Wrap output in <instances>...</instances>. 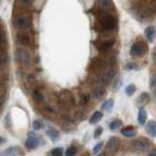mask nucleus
<instances>
[{"label":"nucleus","mask_w":156,"mask_h":156,"mask_svg":"<svg viewBox=\"0 0 156 156\" xmlns=\"http://www.w3.org/2000/svg\"><path fill=\"white\" fill-rule=\"evenodd\" d=\"M12 22H13L15 28L18 29L20 31H27V30H29V29L31 28V24H33L30 15H28V13H25V12H20V13H17V15L13 17Z\"/></svg>","instance_id":"f257e3e1"},{"label":"nucleus","mask_w":156,"mask_h":156,"mask_svg":"<svg viewBox=\"0 0 156 156\" xmlns=\"http://www.w3.org/2000/svg\"><path fill=\"white\" fill-rule=\"evenodd\" d=\"M58 103L64 111H70L75 106V98L71 91L62 90L58 95Z\"/></svg>","instance_id":"f03ea898"},{"label":"nucleus","mask_w":156,"mask_h":156,"mask_svg":"<svg viewBox=\"0 0 156 156\" xmlns=\"http://www.w3.org/2000/svg\"><path fill=\"white\" fill-rule=\"evenodd\" d=\"M15 58H16V61L22 65L23 67H28L31 65V54L30 52L25 48V47H18L16 49V54H15Z\"/></svg>","instance_id":"7ed1b4c3"},{"label":"nucleus","mask_w":156,"mask_h":156,"mask_svg":"<svg viewBox=\"0 0 156 156\" xmlns=\"http://www.w3.org/2000/svg\"><path fill=\"white\" fill-rule=\"evenodd\" d=\"M100 25H101V28H102L103 30H107V31L113 30V29H115V27H117V20H115L112 15L105 13V15H102L101 18H100Z\"/></svg>","instance_id":"20e7f679"},{"label":"nucleus","mask_w":156,"mask_h":156,"mask_svg":"<svg viewBox=\"0 0 156 156\" xmlns=\"http://www.w3.org/2000/svg\"><path fill=\"white\" fill-rule=\"evenodd\" d=\"M43 139H41V137H39L35 132H29V136L25 140V148L28 150H34L36 148H39L41 144H43L42 142Z\"/></svg>","instance_id":"39448f33"},{"label":"nucleus","mask_w":156,"mask_h":156,"mask_svg":"<svg viewBox=\"0 0 156 156\" xmlns=\"http://www.w3.org/2000/svg\"><path fill=\"white\" fill-rule=\"evenodd\" d=\"M108 65H109V60L102 59V58H96L93 60V62H91V65H90V70H91L93 72L100 75L103 70H106V69L108 67Z\"/></svg>","instance_id":"423d86ee"},{"label":"nucleus","mask_w":156,"mask_h":156,"mask_svg":"<svg viewBox=\"0 0 156 156\" xmlns=\"http://www.w3.org/2000/svg\"><path fill=\"white\" fill-rule=\"evenodd\" d=\"M148 52V46L143 41H137L131 47V55L133 57H142Z\"/></svg>","instance_id":"0eeeda50"},{"label":"nucleus","mask_w":156,"mask_h":156,"mask_svg":"<svg viewBox=\"0 0 156 156\" xmlns=\"http://www.w3.org/2000/svg\"><path fill=\"white\" fill-rule=\"evenodd\" d=\"M16 42L20 44V47H29L33 42L31 35L28 31H18L16 35Z\"/></svg>","instance_id":"6e6552de"},{"label":"nucleus","mask_w":156,"mask_h":156,"mask_svg":"<svg viewBox=\"0 0 156 156\" xmlns=\"http://www.w3.org/2000/svg\"><path fill=\"white\" fill-rule=\"evenodd\" d=\"M120 144H121V142L118 137H111L109 140L107 142V145H106L107 151L111 153V154H115L120 149Z\"/></svg>","instance_id":"1a4fd4ad"},{"label":"nucleus","mask_w":156,"mask_h":156,"mask_svg":"<svg viewBox=\"0 0 156 156\" xmlns=\"http://www.w3.org/2000/svg\"><path fill=\"white\" fill-rule=\"evenodd\" d=\"M117 76V71H115V69H108V70H106V72L105 73H102L101 75V85H107V84H109L114 77Z\"/></svg>","instance_id":"9d476101"},{"label":"nucleus","mask_w":156,"mask_h":156,"mask_svg":"<svg viewBox=\"0 0 156 156\" xmlns=\"http://www.w3.org/2000/svg\"><path fill=\"white\" fill-rule=\"evenodd\" d=\"M150 147H151L150 142L147 138H144V137L138 138L135 142V148H136L137 150H139V151H148L150 149Z\"/></svg>","instance_id":"9b49d317"},{"label":"nucleus","mask_w":156,"mask_h":156,"mask_svg":"<svg viewBox=\"0 0 156 156\" xmlns=\"http://www.w3.org/2000/svg\"><path fill=\"white\" fill-rule=\"evenodd\" d=\"M10 64V55L6 49L0 51V72H4L7 70Z\"/></svg>","instance_id":"f8f14e48"},{"label":"nucleus","mask_w":156,"mask_h":156,"mask_svg":"<svg viewBox=\"0 0 156 156\" xmlns=\"http://www.w3.org/2000/svg\"><path fill=\"white\" fill-rule=\"evenodd\" d=\"M113 44H114V39H108L98 42L96 44V47H98V49L100 52H107L113 47Z\"/></svg>","instance_id":"ddd939ff"},{"label":"nucleus","mask_w":156,"mask_h":156,"mask_svg":"<svg viewBox=\"0 0 156 156\" xmlns=\"http://www.w3.org/2000/svg\"><path fill=\"white\" fill-rule=\"evenodd\" d=\"M93 98L95 100H101L106 95V88L103 85H96L94 89H93V93H91Z\"/></svg>","instance_id":"4468645a"},{"label":"nucleus","mask_w":156,"mask_h":156,"mask_svg":"<svg viewBox=\"0 0 156 156\" xmlns=\"http://www.w3.org/2000/svg\"><path fill=\"white\" fill-rule=\"evenodd\" d=\"M31 96H33L34 102H36V103H42L44 101V94H43V91L40 88H36V89L33 90Z\"/></svg>","instance_id":"2eb2a0df"},{"label":"nucleus","mask_w":156,"mask_h":156,"mask_svg":"<svg viewBox=\"0 0 156 156\" xmlns=\"http://www.w3.org/2000/svg\"><path fill=\"white\" fill-rule=\"evenodd\" d=\"M16 155H23V151L20 147H10L7 148L4 153L2 156H16Z\"/></svg>","instance_id":"dca6fc26"},{"label":"nucleus","mask_w":156,"mask_h":156,"mask_svg":"<svg viewBox=\"0 0 156 156\" xmlns=\"http://www.w3.org/2000/svg\"><path fill=\"white\" fill-rule=\"evenodd\" d=\"M98 7H100V10H102V11H108V10L113 9L112 0H98Z\"/></svg>","instance_id":"f3484780"},{"label":"nucleus","mask_w":156,"mask_h":156,"mask_svg":"<svg viewBox=\"0 0 156 156\" xmlns=\"http://www.w3.org/2000/svg\"><path fill=\"white\" fill-rule=\"evenodd\" d=\"M121 135L124 137H127V138H132L136 136V129L133 126H126L121 130Z\"/></svg>","instance_id":"a211bd4d"},{"label":"nucleus","mask_w":156,"mask_h":156,"mask_svg":"<svg viewBox=\"0 0 156 156\" xmlns=\"http://www.w3.org/2000/svg\"><path fill=\"white\" fill-rule=\"evenodd\" d=\"M16 4H17V7H20L22 10H28L33 6L34 0H16Z\"/></svg>","instance_id":"6ab92c4d"},{"label":"nucleus","mask_w":156,"mask_h":156,"mask_svg":"<svg viewBox=\"0 0 156 156\" xmlns=\"http://www.w3.org/2000/svg\"><path fill=\"white\" fill-rule=\"evenodd\" d=\"M144 34H145L147 40H148L149 42H151V41H154V39H155V36H156V29L154 27H148V28L145 29Z\"/></svg>","instance_id":"aec40b11"},{"label":"nucleus","mask_w":156,"mask_h":156,"mask_svg":"<svg viewBox=\"0 0 156 156\" xmlns=\"http://www.w3.org/2000/svg\"><path fill=\"white\" fill-rule=\"evenodd\" d=\"M46 133H47V136L49 137L53 142H55V140H58L59 137H60V133H59L58 130H55V129H53V127H49L47 131H46Z\"/></svg>","instance_id":"412c9836"},{"label":"nucleus","mask_w":156,"mask_h":156,"mask_svg":"<svg viewBox=\"0 0 156 156\" xmlns=\"http://www.w3.org/2000/svg\"><path fill=\"white\" fill-rule=\"evenodd\" d=\"M147 132H148L149 136L156 137V121L155 120L149 121V124L147 125Z\"/></svg>","instance_id":"4be33fe9"},{"label":"nucleus","mask_w":156,"mask_h":156,"mask_svg":"<svg viewBox=\"0 0 156 156\" xmlns=\"http://www.w3.org/2000/svg\"><path fill=\"white\" fill-rule=\"evenodd\" d=\"M149 100H150V96H149L148 93H142V94L139 95V98H137V105H138V106H143V105L148 103Z\"/></svg>","instance_id":"5701e85b"},{"label":"nucleus","mask_w":156,"mask_h":156,"mask_svg":"<svg viewBox=\"0 0 156 156\" xmlns=\"http://www.w3.org/2000/svg\"><path fill=\"white\" fill-rule=\"evenodd\" d=\"M102 117H103L102 112H100V111H96V112H94V114L90 117V119H89V122H90L91 125H94V124H98V121L102 119Z\"/></svg>","instance_id":"b1692460"},{"label":"nucleus","mask_w":156,"mask_h":156,"mask_svg":"<svg viewBox=\"0 0 156 156\" xmlns=\"http://www.w3.org/2000/svg\"><path fill=\"white\" fill-rule=\"evenodd\" d=\"M147 112H145V109H143V108H140L139 109V112H138V122L140 124V125H145V122H147Z\"/></svg>","instance_id":"393cba45"},{"label":"nucleus","mask_w":156,"mask_h":156,"mask_svg":"<svg viewBox=\"0 0 156 156\" xmlns=\"http://www.w3.org/2000/svg\"><path fill=\"white\" fill-rule=\"evenodd\" d=\"M121 125H122V121L119 120V119H115V120H112V121L109 122V129H111L112 131H115V130L121 127Z\"/></svg>","instance_id":"a878e982"},{"label":"nucleus","mask_w":156,"mask_h":156,"mask_svg":"<svg viewBox=\"0 0 156 156\" xmlns=\"http://www.w3.org/2000/svg\"><path fill=\"white\" fill-rule=\"evenodd\" d=\"M90 102V96L88 95V94H80V96H79V103L82 105V106H85V105H88Z\"/></svg>","instance_id":"bb28decb"},{"label":"nucleus","mask_w":156,"mask_h":156,"mask_svg":"<svg viewBox=\"0 0 156 156\" xmlns=\"http://www.w3.org/2000/svg\"><path fill=\"white\" fill-rule=\"evenodd\" d=\"M113 105H114V101L112 100V98H109V100H107V101H105L103 103H102V109L103 111H109L112 107H113Z\"/></svg>","instance_id":"cd10ccee"},{"label":"nucleus","mask_w":156,"mask_h":156,"mask_svg":"<svg viewBox=\"0 0 156 156\" xmlns=\"http://www.w3.org/2000/svg\"><path fill=\"white\" fill-rule=\"evenodd\" d=\"M76 154H77V148L75 145H71L65 150V156H75Z\"/></svg>","instance_id":"c85d7f7f"},{"label":"nucleus","mask_w":156,"mask_h":156,"mask_svg":"<svg viewBox=\"0 0 156 156\" xmlns=\"http://www.w3.org/2000/svg\"><path fill=\"white\" fill-rule=\"evenodd\" d=\"M43 122H42V120H35L34 122H33V129L35 130V131H40V130H42L43 129Z\"/></svg>","instance_id":"c756f323"},{"label":"nucleus","mask_w":156,"mask_h":156,"mask_svg":"<svg viewBox=\"0 0 156 156\" xmlns=\"http://www.w3.org/2000/svg\"><path fill=\"white\" fill-rule=\"evenodd\" d=\"M75 119L78 120V121L84 120V119H85V112H84L83 109H78L77 112H76V114H75Z\"/></svg>","instance_id":"7c9ffc66"},{"label":"nucleus","mask_w":156,"mask_h":156,"mask_svg":"<svg viewBox=\"0 0 156 156\" xmlns=\"http://www.w3.org/2000/svg\"><path fill=\"white\" fill-rule=\"evenodd\" d=\"M62 155H64V149L62 148H54L49 153V156H62Z\"/></svg>","instance_id":"2f4dec72"},{"label":"nucleus","mask_w":156,"mask_h":156,"mask_svg":"<svg viewBox=\"0 0 156 156\" xmlns=\"http://www.w3.org/2000/svg\"><path fill=\"white\" fill-rule=\"evenodd\" d=\"M135 91H136V85H133V84L127 85V87H126V89H125V93H126V95H129V96L133 95V94H135Z\"/></svg>","instance_id":"473e14b6"},{"label":"nucleus","mask_w":156,"mask_h":156,"mask_svg":"<svg viewBox=\"0 0 156 156\" xmlns=\"http://www.w3.org/2000/svg\"><path fill=\"white\" fill-rule=\"evenodd\" d=\"M103 149V142H100V143H98L95 147H94V149H93V153L95 154V155H98V153L101 151Z\"/></svg>","instance_id":"72a5a7b5"},{"label":"nucleus","mask_w":156,"mask_h":156,"mask_svg":"<svg viewBox=\"0 0 156 156\" xmlns=\"http://www.w3.org/2000/svg\"><path fill=\"white\" fill-rule=\"evenodd\" d=\"M149 87H150V89H153V90H155V89H156V73H155V75H153V76L150 77Z\"/></svg>","instance_id":"f704fd0d"},{"label":"nucleus","mask_w":156,"mask_h":156,"mask_svg":"<svg viewBox=\"0 0 156 156\" xmlns=\"http://www.w3.org/2000/svg\"><path fill=\"white\" fill-rule=\"evenodd\" d=\"M125 67H126V70H138L139 69L136 62H127Z\"/></svg>","instance_id":"c9c22d12"},{"label":"nucleus","mask_w":156,"mask_h":156,"mask_svg":"<svg viewBox=\"0 0 156 156\" xmlns=\"http://www.w3.org/2000/svg\"><path fill=\"white\" fill-rule=\"evenodd\" d=\"M102 132H103V129L102 127H98L96 130H95V133H94V137L95 138H98V137L102 135Z\"/></svg>","instance_id":"e433bc0d"},{"label":"nucleus","mask_w":156,"mask_h":156,"mask_svg":"<svg viewBox=\"0 0 156 156\" xmlns=\"http://www.w3.org/2000/svg\"><path fill=\"white\" fill-rule=\"evenodd\" d=\"M120 85H121V79L118 77L117 79H115V84H114V87H113V88L117 90V89H119V88H120Z\"/></svg>","instance_id":"4c0bfd02"},{"label":"nucleus","mask_w":156,"mask_h":156,"mask_svg":"<svg viewBox=\"0 0 156 156\" xmlns=\"http://www.w3.org/2000/svg\"><path fill=\"white\" fill-rule=\"evenodd\" d=\"M148 156H156V149H151Z\"/></svg>","instance_id":"58836bf2"},{"label":"nucleus","mask_w":156,"mask_h":156,"mask_svg":"<svg viewBox=\"0 0 156 156\" xmlns=\"http://www.w3.org/2000/svg\"><path fill=\"white\" fill-rule=\"evenodd\" d=\"M6 142V138L5 137H0V144H4Z\"/></svg>","instance_id":"ea45409f"},{"label":"nucleus","mask_w":156,"mask_h":156,"mask_svg":"<svg viewBox=\"0 0 156 156\" xmlns=\"http://www.w3.org/2000/svg\"><path fill=\"white\" fill-rule=\"evenodd\" d=\"M2 87H4V82H2V79L0 77V91H2Z\"/></svg>","instance_id":"a19ab883"},{"label":"nucleus","mask_w":156,"mask_h":156,"mask_svg":"<svg viewBox=\"0 0 156 156\" xmlns=\"http://www.w3.org/2000/svg\"><path fill=\"white\" fill-rule=\"evenodd\" d=\"M153 58H154V60L156 61V48L154 49V52H153Z\"/></svg>","instance_id":"79ce46f5"},{"label":"nucleus","mask_w":156,"mask_h":156,"mask_svg":"<svg viewBox=\"0 0 156 156\" xmlns=\"http://www.w3.org/2000/svg\"><path fill=\"white\" fill-rule=\"evenodd\" d=\"M154 100L156 101V89L154 90Z\"/></svg>","instance_id":"37998d69"},{"label":"nucleus","mask_w":156,"mask_h":156,"mask_svg":"<svg viewBox=\"0 0 156 156\" xmlns=\"http://www.w3.org/2000/svg\"><path fill=\"white\" fill-rule=\"evenodd\" d=\"M82 156H90L89 154H84V155H82Z\"/></svg>","instance_id":"c03bdc74"},{"label":"nucleus","mask_w":156,"mask_h":156,"mask_svg":"<svg viewBox=\"0 0 156 156\" xmlns=\"http://www.w3.org/2000/svg\"><path fill=\"white\" fill-rule=\"evenodd\" d=\"M0 2H1V0H0Z\"/></svg>","instance_id":"a18cd8bd"}]
</instances>
